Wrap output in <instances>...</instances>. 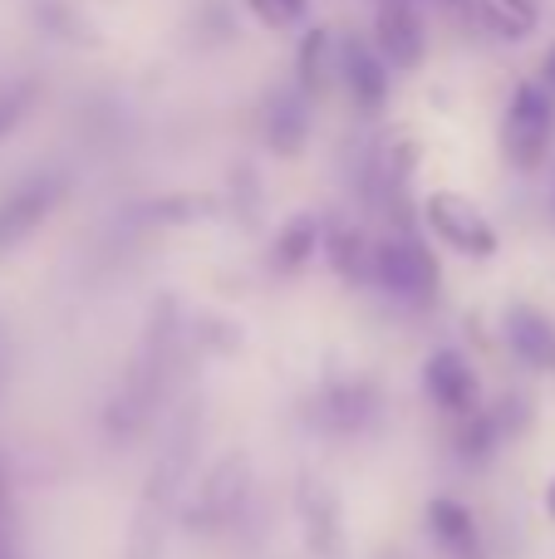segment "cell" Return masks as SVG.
Instances as JSON below:
<instances>
[{"label":"cell","mask_w":555,"mask_h":559,"mask_svg":"<svg viewBox=\"0 0 555 559\" xmlns=\"http://www.w3.org/2000/svg\"><path fill=\"white\" fill-rule=\"evenodd\" d=\"M369 289H379L389 305L423 314L438 305L442 289V265L433 255V246L423 241V231H383L374 241V280Z\"/></svg>","instance_id":"cell-1"},{"label":"cell","mask_w":555,"mask_h":559,"mask_svg":"<svg viewBox=\"0 0 555 559\" xmlns=\"http://www.w3.org/2000/svg\"><path fill=\"white\" fill-rule=\"evenodd\" d=\"M246 506H251V456L226 452L202 472V481L182 501L177 521H182L187 535H232L241 525Z\"/></svg>","instance_id":"cell-2"},{"label":"cell","mask_w":555,"mask_h":559,"mask_svg":"<svg viewBox=\"0 0 555 559\" xmlns=\"http://www.w3.org/2000/svg\"><path fill=\"white\" fill-rule=\"evenodd\" d=\"M383 417V388L369 373H340L324 378L310 397H305V423L310 432L330 437V442H359L379 427Z\"/></svg>","instance_id":"cell-3"},{"label":"cell","mask_w":555,"mask_h":559,"mask_svg":"<svg viewBox=\"0 0 555 559\" xmlns=\"http://www.w3.org/2000/svg\"><path fill=\"white\" fill-rule=\"evenodd\" d=\"M555 143V94L541 79H521L501 114V153L517 173H541Z\"/></svg>","instance_id":"cell-4"},{"label":"cell","mask_w":555,"mask_h":559,"mask_svg":"<svg viewBox=\"0 0 555 559\" xmlns=\"http://www.w3.org/2000/svg\"><path fill=\"white\" fill-rule=\"evenodd\" d=\"M418 222L433 241L448 246L452 255H468V261H492V255L501 251V236H497V226L487 222V212H482L472 197L452 192V187H438V192L423 197Z\"/></svg>","instance_id":"cell-5"},{"label":"cell","mask_w":555,"mask_h":559,"mask_svg":"<svg viewBox=\"0 0 555 559\" xmlns=\"http://www.w3.org/2000/svg\"><path fill=\"white\" fill-rule=\"evenodd\" d=\"M334 84L344 88V98L354 104L359 118H379L389 108L393 94V69L379 55L374 35H340V55H334Z\"/></svg>","instance_id":"cell-6"},{"label":"cell","mask_w":555,"mask_h":559,"mask_svg":"<svg viewBox=\"0 0 555 559\" xmlns=\"http://www.w3.org/2000/svg\"><path fill=\"white\" fill-rule=\"evenodd\" d=\"M418 383H423V397L438 407L442 417H462V413H477L482 407V378H477V364H472L462 348L442 344L423 358L418 368Z\"/></svg>","instance_id":"cell-7"},{"label":"cell","mask_w":555,"mask_h":559,"mask_svg":"<svg viewBox=\"0 0 555 559\" xmlns=\"http://www.w3.org/2000/svg\"><path fill=\"white\" fill-rule=\"evenodd\" d=\"M295 525H300V540L315 559H344L350 555L340 496H334L320 476H300V486H295Z\"/></svg>","instance_id":"cell-8"},{"label":"cell","mask_w":555,"mask_h":559,"mask_svg":"<svg viewBox=\"0 0 555 559\" xmlns=\"http://www.w3.org/2000/svg\"><path fill=\"white\" fill-rule=\"evenodd\" d=\"M374 45L389 59L393 74H413L428 59V25H423L418 0H379L374 10Z\"/></svg>","instance_id":"cell-9"},{"label":"cell","mask_w":555,"mask_h":559,"mask_svg":"<svg viewBox=\"0 0 555 559\" xmlns=\"http://www.w3.org/2000/svg\"><path fill=\"white\" fill-rule=\"evenodd\" d=\"M64 187L69 182L55 173H39V177H29V182H20L15 192L0 202V251H15L25 236H35L39 226L49 222V212L64 202Z\"/></svg>","instance_id":"cell-10"},{"label":"cell","mask_w":555,"mask_h":559,"mask_svg":"<svg viewBox=\"0 0 555 559\" xmlns=\"http://www.w3.org/2000/svg\"><path fill=\"white\" fill-rule=\"evenodd\" d=\"M501 344L531 373H555V314H546L541 305L511 299L501 309Z\"/></svg>","instance_id":"cell-11"},{"label":"cell","mask_w":555,"mask_h":559,"mask_svg":"<svg viewBox=\"0 0 555 559\" xmlns=\"http://www.w3.org/2000/svg\"><path fill=\"white\" fill-rule=\"evenodd\" d=\"M423 531H428L433 550L442 559H487V540H482L477 515L458 496H433L423 506Z\"/></svg>","instance_id":"cell-12"},{"label":"cell","mask_w":555,"mask_h":559,"mask_svg":"<svg viewBox=\"0 0 555 559\" xmlns=\"http://www.w3.org/2000/svg\"><path fill=\"white\" fill-rule=\"evenodd\" d=\"M310 108L315 98L300 94V84L271 88L261 104V138L275 157H300L310 143Z\"/></svg>","instance_id":"cell-13"},{"label":"cell","mask_w":555,"mask_h":559,"mask_svg":"<svg viewBox=\"0 0 555 559\" xmlns=\"http://www.w3.org/2000/svg\"><path fill=\"white\" fill-rule=\"evenodd\" d=\"M374 241L369 226L354 216H324V265L334 271V280L344 285H369L374 280Z\"/></svg>","instance_id":"cell-14"},{"label":"cell","mask_w":555,"mask_h":559,"mask_svg":"<svg viewBox=\"0 0 555 559\" xmlns=\"http://www.w3.org/2000/svg\"><path fill=\"white\" fill-rule=\"evenodd\" d=\"M501 447H507V437H501L487 403H482L477 413H462L448 423V452H452V462L468 466V472H487L501 456Z\"/></svg>","instance_id":"cell-15"},{"label":"cell","mask_w":555,"mask_h":559,"mask_svg":"<svg viewBox=\"0 0 555 559\" xmlns=\"http://www.w3.org/2000/svg\"><path fill=\"white\" fill-rule=\"evenodd\" d=\"M320 251H324V216L295 212V216H285V226L275 231L265 261H271L275 275H300V271H310Z\"/></svg>","instance_id":"cell-16"},{"label":"cell","mask_w":555,"mask_h":559,"mask_svg":"<svg viewBox=\"0 0 555 559\" xmlns=\"http://www.w3.org/2000/svg\"><path fill=\"white\" fill-rule=\"evenodd\" d=\"M334 55H340V35H330L324 25L305 29L300 49H295V84H300V94L320 98L334 84Z\"/></svg>","instance_id":"cell-17"},{"label":"cell","mask_w":555,"mask_h":559,"mask_svg":"<svg viewBox=\"0 0 555 559\" xmlns=\"http://www.w3.org/2000/svg\"><path fill=\"white\" fill-rule=\"evenodd\" d=\"M541 15L521 10L517 0H477V29L492 39H527Z\"/></svg>","instance_id":"cell-18"},{"label":"cell","mask_w":555,"mask_h":559,"mask_svg":"<svg viewBox=\"0 0 555 559\" xmlns=\"http://www.w3.org/2000/svg\"><path fill=\"white\" fill-rule=\"evenodd\" d=\"M487 407H492V417H497V427H501L507 442H517V437L531 427V417H536V407H531L527 393H497Z\"/></svg>","instance_id":"cell-19"},{"label":"cell","mask_w":555,"mask_h":559,"mask_svg":"<svg viewBox=\"0 0 555 559\" xmlns=\"http://www.w3.org/2000/svg\"><path fill=\"white\" fill-rule=\"evenodd\" d=\"M246 10H251L256 20H261L265 29H295L305 25V15H310V0H246Z\"/></svg>","instance_id":"cell-20"},{"label":"cell","mask_w":555,"mask_h":559,"mask_svg":"<svg viewBox=\"0 0 555 559\" xmlns=\"http://www.w3.org/2000/svg\"><path fill=\"white\" fill-rule=\"evenodd\" d=\"M0 559H15V511H10V476L0 462Z\"/></svg>","instance_id":"cell-21"},{"label":"cell","mask_w":555,"mask_h":559,"mask_svg":"<svg viewBox=\"0 0 555 559\" xmlns=\"http://www.w3.org/2000/svg\"><path fill=\"white\" fill-rule=\"evenodd\" d=\"M25 108H29V88H15L10 98H0V138H5L10 128L25 118Z\"/></svg>","instance_id":"cell-22"},{"label":"cell","mask_w":555,"mask_h":559,"mask_svg":"<svg viewBox=\"0 0 555 559\" xmlns=\"http://www.w3.org/2000/svg\"><path fill=\"white\" fill-rule=\"evenodd\" d=\"M536 79H541V84H546L551 94H555V45L546 49V55H541V74H536Z\"/></svg>","instance_id":"cell-23"},{"label":"cell","mask_w":555,"mask_h":559,"mask_svg":"<svg viewBox=\"0 0 555 559\" xmlns=\"http://www.w3.org/2000/svg\"><path fill=\"white\" fill-rule=\"evenodd\" d=\"M541 501H546V515H551V521H555V476H551V481H546V496H541Z\"/></svg>","instance_id":"cell-24"},{"label":"cell","mask_w":555,"mask_h":559,"mask_svg":"<svg viewBox=\"0 0 555 559\" xmlns=\"http://www.w3.org/2000/svg\"><path fill=\"white\" fill-rule=\"evenodd\" d=\"M521 10H531V15H541V0H517Z\"/></svg>","instance_id":"cell-25"}]
</instances>
